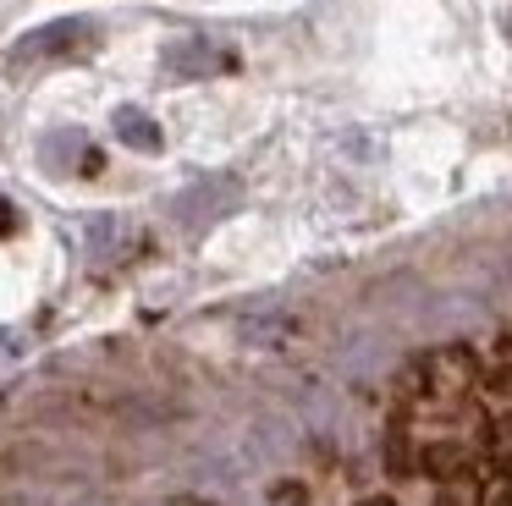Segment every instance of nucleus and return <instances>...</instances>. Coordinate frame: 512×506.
Returning <instances> with one entry per match:
<instances>
[{"mask_svg": "<svg viewBox=\"0 0 512 506\" xmlns=\"http://www.w3.org/2000/svg\"><path fill=\"white\" fill-rule=\"evenodd\" d=\"M12 226H17V209L0 198V237H12Z\"/></svg>", "mask_w": 512, "mask_h": 506, "instance_id": "4", "label": "nucleus"}, {"mask_svg": "<svg viewBox=\"0 0 512 506\" xmlns=\"http://www.w3.org/2000/svg\"><path fill=\"white\" fill-rule=\"evenodd\" d=\"M496 358H501V369H512V336H501V347H496Z\"/></svg>", "mask_w": 512, "mask_h": 506, "instance_id": "5", "label": "nucleus"}, {"mask_svg": "<svg viewBox=\"0 0 512 506\" xmlns=\"http://www.w3.org/2000/svg\"><path fill=\"white\" fill-rule=\"evenodd\" d=\"M182 506H199V501H182Z\"/></svg>", "mask_w": 512, "mask_h": 506, "instance_id": "6", "label": "nucleus"}, {"mask_svg": "<svg viewBox=\"0 0 512 506\" xmlns=\"http://www.w3.org/2000/svg\"><path fill=\"white\" fill-rule=\"evenodd\" d=\"M116 127H122V132H127V143H138V149H160L155 121H144L138 110H122V116H116Z\"/></svg>", "mask_w": 512, "mask_h": 506, "instance_id": "2", "label": "nucleus"}, {"mask_svg": "<svg viewBox=\"0 0 512 506\" xmlns=\"http://www.w3.org/2000/svg\"><path fill=\"white\" fill-rule=\"evenodd\" d=\"M276 506H303V490H298V484H281V490H276Z\"/></svg>", "mask_w": 512, "mask_h": 506, "instance_id": "3", "label": "nucleus"}, {"mask_svg": "<svg viewBox=\"0 0 512 506\" xmlns=\"http://www.w3.org/2000/svg\"><path fill=\"white\" fill-rule=\"evenodd\" d=\"M485 457L496 462V473H512V413H507V418H490V429H485Z\"/></svg>", "mask_w": 512, "mask_h": 506, "instance_id": "1", "label": "nucleus"}]
</instances>
